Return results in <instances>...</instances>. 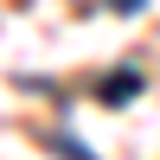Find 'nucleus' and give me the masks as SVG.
<instances>
[{
    "instance_id": "obj_1",
    "label": "nucleus",
    "mask_w": 160,
    "mask_h": 160,
    "mask_svg": "<svg viewBox=\"0 0 160 160\" xmlns=\"http://www.w3.org/2000/svg\"><path fill=\"white\" fill-rule=\"evenodd\" d=\"M135 7H141V0H115V13H135Z\"/></svg>"
}]
</instances>
